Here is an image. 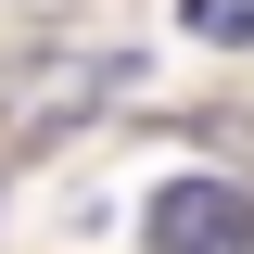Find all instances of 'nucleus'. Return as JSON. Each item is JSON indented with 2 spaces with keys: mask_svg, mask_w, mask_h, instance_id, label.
<instances>
[{
  "mask_svg": "<svg viewBox=\"0 0 254 254\" xmlns=\"http://www.w3.org/2000/svg\"><path fill=\"white\" fill-rule=\"evenodd\" d=\"M153 254H254V190H229V178H165V190H153Z\"/></svg>",
  "mask_w": 254,
  "mask_h": 254,
  "instance_id": "f257e3e1",
  "label": "nucleus"
},
{
  "mask_svg": "<svg viewBox=\"0 0 254 254\" xmlns=\"http://www.w3.org/2000/svg\"><path fill=\"white\" fill-rule=\"evenodd\" d=\"M190 38H216V51H254V0H178Z\"/></svg>",
  "mask_w": 254,
  "mask_h": 254,
  "instance_id": "f03ea898",
  "label": "nucleus"
}]
</instances>
